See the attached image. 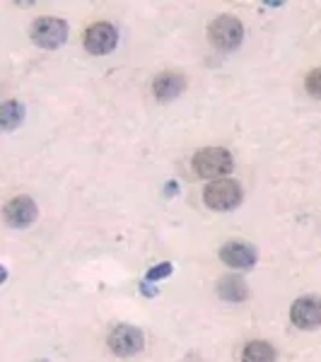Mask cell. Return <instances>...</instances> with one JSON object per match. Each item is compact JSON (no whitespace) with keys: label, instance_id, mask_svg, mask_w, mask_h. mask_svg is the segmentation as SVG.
Segmentation results:
<instances>
[{"label":"cell","instance_id":"3","mask_svg":"<svg viewBox=\"0 0 321 362\" xmlns=\"http://www.w3.org/2000/svg\"><path fill=\"white\" fill-rule=\"evenodd\" d=\"M208 34H210V42L218 46L220 51H232L242 44L244 39V27L237 17L232 15H220L218 20L210 22L208 27Z\"/></svg>","mask_w":321,"mask_h":362},{"label":"cell","instance_id":"16","mask_svg":"<svg viewBox=\"0 0 321 362\" xmlns=\"http://www.w3.org/2000/svg\"><path fill=\"white\" fill-rule=\"evenodd\" d=\"M39 362H49V360H39Z\"/></svg>","mask_w":321,"mask_h":362},{"label":"cell","instance_id":"15","mask_svg":"<svg viewBox=\"0 0 321 362\" xmlns=\"http://www.w3.org/2000/svg\"><path fill=\"white\" fill-rule=\"evenodd\" d=\"M167 276H172V264H167V261L148 271V280H162V278H167Z\"/></svg>","mask_w":321,"mask_h":362},{"label":"cell","instance_id":"12","mask_svg":"<svg viewBox=\"0 0 321 362\" xmlns=\"http://www.w3.org/2000/svg\"><path fill=\"white\" fill-rule=\"evenodd\" d=\"M242 362H276V350L266 341H252L242 350Z\"/></svg>","mask_w":321,"mask_h":362},{"label":"cell","instance_id":"11","mask_svg":"<svg viewBox=\"0 0 321 362\" xmlns=\"http://www.w3.org/2000/svg\"><path fill=\"white\" fill-rule=\"evenodd\" d=\"M218 295L223 297L225 302H244L249 297V288H247V283H244L242 278L227 276V278L220 280Z\"/></svg>","mask_w":321,"mask_h":362},{"label":"cell","instance_id":"6","mask_svg":"<svg viewBox=\"0 0 321 362\" xmlns=\"http://www.w3.org/2000/svg\"><path fill=\"white\" fill-rule=\"evenodd\" d=\"M290 319H293V324L302 331L319 329L321 326V297H314V295L300 297V300L293 305V309H290Z\"/></svg>","mask_w":321,"mask_h":362},{"label":"cell","instance_id":"8","mask_svg":"<svg viewBox=\"0 0 321 362\" xmlns=\"http://www.w3.org/2000/svg\"><path fill=\"white\" fill-rule=\"evenodd\" d=\"M37 203L29 196H17L5 206V223L10 227H27L37 220Z\"/></svg>","mask_w":321,"mask_h":362},{"label":"cell","instance_id":"14","mask_svg":"<svg viewBox=\"0 0 321 362\" xmlns=\"http://www.w3.org/2000/svg\"><path fill=\"white\" fill-rule=\"evenodd\" d=\"M305 87H307V92L312 97H319L321 99V68H314L312 73L307 75Z\"/></svg>","mask_w":321,"mask_h":362},{"label":"cell","instance_id":"1","mask_svg":"<svg viewBox=\"0 0 321 362\" xmlns=\"http://www.w3.org/2000/svg\"><path fill=\"white\" fill-rule=\"evenodd\" d=\"M232 155L223 148H206L194 157V169L198 177L218 181L220 177L232 172Z\"/></svg>","mask_w":321,"mask_h":362},{"label":"cell","instance_id":"10","mask_svg":"<svg viewBox=\"0 0 321 362\" xmlns=\"http://www.w3.org/2000/svg\"><path fill=\"white\" fill-rule=\"evenodd\" d=\"M184 90H186V78L182 73H174V70L162 73L153 83V95L160 99V102H172V99H177Z\"/></svg>","mask_w":321,"mask_h":362},{"label":"cell","instance_id":"13","mask_svg":"<svg viewBox=\"0 0 321 362\" xmlns=\"http://www.w3.org/2000/svg\"><path fill=\"white\" fill-rule=\"evenodd\" d=\"M22 119H25V109H22L20 102H5L0 107V126L5 131H13L15 126H20Z\"/></svg>","mask_w":321,"mask_h":362},{"label":"cell","instance_id":"7","mask_svg":"<svg viewBox=\"0 0 321 362\" xmlns=\"http://www.w3.org/2000/svg\"><path fill=\"white\" fill-rule=\"evenodd\" d=\"M116 42H119V32H116V27L109 25V22H97V25H92L85 32V49L90 51V54H97V56L109 54L116 46Z\"/></svg>","mask_w":321,"mask_h":362},{"label":"cell","instance_id":"2","mask_svg":"<svg viewBox=\"0 0 321 362\" xmlns=\"http://www.w3.org/2000/svg\"><path fill=\"white\" fill-rule=\"evenodd\" d=\"M203 201L213 210H232L242 203V186L232 179L210 181L203 191Z\"/></svg>","mask_w":321,"mask_h":362},{"label":"cell","instance_id":"9","mask_svg":"<svg viewBox=\"0 0 321 362\" xmlns=\"http://www.w3.org/2000/svg\"><path fill=\"white\" fill-rule=\"evenodd\" d=\"M220 259H223L227 266L244 271V268H252L256 264L259 254H256V249L247 242H227L225 247L220 249Z\"/></svg>","mask_w":321,"mask_h":362},{"label":"cell","instance_id":"4","mask_svg":"<svg viewBox=\"0 0 321 362\" xmlns=\"http://www.w3.org/2000/svg\"><path fill=\"white\" fill-rule=\"evenodd\" d=\"M68 39V25L58 17H42L32 25V42L42 49H58Z\"/></svg>","mask_w":321,"mask_h":362},{"label":"cell","instance_id":"5","mask_svg":"<svg viewBox=\"0 0 321 362\" xmlns=\"http://www.w3.org/2000/svg\"><path fill=\"white\" fill-rule=\"evenodd\" d=\"M143 346H145L143 331L136 329V326H116L112 334H109V348L119 358H131V355L140 353Z\"/></svg>","mask_w":321,"mask_h":362}]
</instances>
